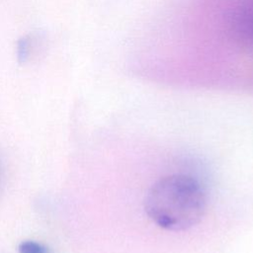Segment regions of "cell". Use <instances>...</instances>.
I'll list each match as a JSON object with an SVG mask.
<instances>
[{
  "mask_svg": "<svg viewBox=\"0 0 253 253\" xmlns=\"http://www.w3.org/2000/svg\"><path fill=\"white\" fill-rule=\"evenodd\" d=\"M19 253H51V251L43 244L33 240H26L20 243Z\"/></svg>",
  "mask_w": 253,
  "mask_h": 253,
  "instance_id": "cell-3",
  "label": "cell"
},
{
  "mask_svg": "<svg viewBox=\"0 0 253 253\" xmlns=\"http://www.w3.org/2000/svg\"><path fill=\"white\" fill-rule=\"evenodd\" d=\"M207 209V196L192 176L172 174L155 182L144 199V211L159 227L187 230L198 224Z\"/></svg>",
  "mask_w": 253,
  "mask_h": 253,
  "instance_id": "cell-1",
  "label": "cell"
},
{
  "mask_svg": "<svg viewBox=\"0 0 253 253\" xmlns=\"http://www.w3.org/2000/svg\"><path fill=\"white\" fill-rule=\"evenodd\" d=\"M33 39L31 36H23L17 42L16 56L19 63H26L33 53Z\"/></svg>",
  "mask_w": 253,
  "mask_h": 253,
  "instance_id": "cell-2",
  "label": "cell"
}]
</instances>
